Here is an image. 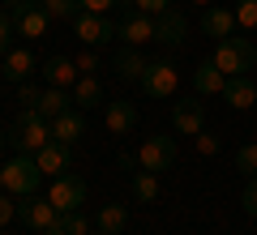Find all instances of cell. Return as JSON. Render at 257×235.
Wrapping results in <instances>:
<instances>
[{
  "mask_svg": "<svg viewBox=\"0 0 257 235\" xmlns=\"http://www.w3.org/2000/svg\"><path fill=\"white\" fill-rule=\"evenodd\" d=\"M94 222H99V231H107V235H120V231L128 226V209L111 201V205H103V209H99V218H94Z\"/></svg>",
  "mask_w": 257,
  "mask_h": 235,
  "instance_id": "25",
  "label": "cell"
},
{
  "mask_svg": "<svg viewBox=\"0 0 257 235\" xmlns=\"http://www.w3.org/2000/svg\"><path fill=\"white\" fill-rule=\"evenodd\" d=\"M39 184H43V171H39L35 154H18L5 163V192L9 197H35Z\"/></svg>",
  "mask_w": 257,
  "mask_h": 235,
  "instance_id": "3",
  "label": "cell"
},
{
  "mask_svg": "<svg viewBox=\"0 0 257 235\" xmlns=\"http://www.w3.org/2000/svg\"><path fill=\"white\" fill-rule=\"evenodd\" d=\"M60 222H64V231H69V235H90V231H94L90 218H86L82 209H73V214H60Z\"/></svg>",
  "mask_w": 257,
  "mask_h": 235,
  "instance_id": "28",
  "label": "cell"
},
{
  "mask_svg": "<svg viewBox=\"0 0 257 235\" xmlns=\"http://www.w3.org/2000/svg\"><path fill=\"white\" fill-rule=\"evenodd\" d=\"M73 103H77V111H90V107H103V86H99V77L94 73H82L77 77V86L73 90Z\"/></svg>",
  "mask_w": 257,
  "mask_h": 235,
  "instance_id": "23",
  "label": "cell"
},
{
  "mask_svg": "<svg viewBox=\"0 0 257 235\" xmlns=\"http://www.w3.org/2000/svg\"><path fill=\"white\" fill-rule=\"evenodd\" d=\"M193 5H197V9H210V5H214V0H193Z\"/></svg>",
  "mask_w": 257,
  "mask_h": 235,
  "instance_id": "40",
  "label": "cell"
},
{
  "mask_svg": "<svg viewBox=\"0 0 257 235\" xmlns=\"http://www.w3.org/2000/svg\"><path fill=\"white\" fill-rule=\"evenodd\" d=\"M103 124H107L111 137H128L133 128H138V107H133L128 99H111V103H103Z\"/></svg>",
  "mask_w": 257,
  "mask_h": 235,
  "instance_id": "13",
  "label": "cell"
},
{
  "mask_svg": "<svg viewBox=\"0 0 257 235\" xmlns=\"http://www.w3.org/2000/svg\"><path fill=\"white\" fill-rule=\"evenodd\" d=\"M18 218H22L26 226H35V231H47V226H56V222H60V209H56L47 197H22Z\"/></svg>",
  "mask_w": 257,
  "mask_h": 235,
  "instance_id": "10",
  "label": "cell"
},
{
  "mask_svg": "<svg viewBox=\"0 0 257 235\" xmlns=\"http://www.w3.org/2000/svg\"><path fill=\"white\" fill-rule=\"evenodd\" d=\"M146 56L138 52V47H120L116 56H111V69H116V77H124V82H142L146 77Z\"/></svg>",
  "mask_w": 257,
  "mask_h": 235,
  "instance_id": "19",
  "label": "cell"
},
{
  "mask_svg": "<svg viewBox=\"0 0 257 235\" xmlns=\"http://www.w3.org/2000/svg\"><path fill=\"white\" fill-rule=\"evenodd\" d=\"M18 5H22V0H0V9H5V13H13Z\"/></svg>",
  "mask_w": 257,
  "mask_h": 235,
  "instance_id": "39",
  "label": "cell"
},
{
  "mask_svg": "<svg viewBox=\"0 0 257 235\" xmlns=\"http://www.w3.org/2000/svg\"><path fill=\"white\" fill-rule=\"evenodd\" d=\"M9 35H18V30H13V18L5 9H0V56L9 52Z\"/></svg>",
  "mask_w": 257,
  "mask_h": 235,
  "instance_id": "33",
  "label": "cell"
},
{
  "mask_svg": "<svg viewBox=\"0 0 257 235\" xmlns=\"http://www.w3.org/2000/svg\"><path fill=\"white\" fill-rule=\"evenodd\" d=\"M39 5L47 9V18H52V22H73V13L82 9L77 0H39Z\"/></svg>",
  "mask_w": 257,
  "mask_h": 235,
  "instance_id": "26",
  "label": "cell"
},
{
  "mask_svg": "<svg viewBox=\"0 0 257 235\" xmlns=\"http://www.w3.org/2000/svg\"><path fill=\"white\" fill-rule=\"evenodd\" d=\"M77 64L69 60V56H52V60H43V86H60V90H73L77 86Z\"/></svg>",
  "mask_w": 257,
  "mask_h": 235,
  "instance_id": "17",
  "label": "cell"
},
{
  "mask_svg": "<svg viewBox=\"0 0 257 235\" xmlns=\"http://www.w3.org/2000/svg\"><path fill=\"white\" fill-rule=\"evenodd\" d=\"M86 137V120H82V111H60V116L52 120V141H60V145H69V150H73L77 141H82Z\"/></svg>",
  "mask_w": 257,
  "mask_h": 235,
  "instance_id": "15",
  "label": "cell"
},
{
  "mask_svg": "<svg viewBox=\"0 0 257 235\" xmlns=\"http://www.w3.org/2000/svg\"><path fill=\"white\" fill-rule=\"evenodd\" d=\"M202 30L210 39H231V35H236V9H223V5L202 9Z\"/></svg>",
  "mask_w": 257,
  "mask_h": 235,
  "instance_id": "18",
  "label": "cell"
},
{
  "mask_svg": "<svg viewBox=\"0 0 257 235\" xmlns=\"http://www.w3.org/2000/svg\"><path fill=\"white\" fill-rule=\"evenodd\" d=\"M0 77H5V73H0Z\"/></svg>",
  "mask_w": 257,
  "mask_h": 235,
  "instance_id": "44",
  "label": "cell"
},
{
  "mask_svg": "<svg viewBox=\"0 0 257 235\" xmlns=\"http://www.w3.org/2000/svg\"><path fill=\"white\" fill-rule=\"evenodd\" d=\"M39 90H43V86L22 82V86H18V103H22V107H35V103H39Z\"/></svg>",
  "mask_w": 257,
  "mask_h": 235,
  "instance_id": "34",
  "label": "cell"
},
{
  "mask_svg": "<svg viewBox=\"0 0 257 235\" xmlns=\"http://www.w3.org/2000/svg\"><path fill=\"white\" fill-rule=\"evenodd\" d=\"M13 214H18V205H13V201H9V192H0V226L9 222Z\"/></svg>",
  "mask_w": 257,
  "mask_h": 235,
  "instance_id": "37",
  "label": "cell"
},
{
  "mask_svg": "<svg viewBox=\"0 0 257 235\" xmlns=\"http://www.w3.org/2000/svg\"><path fill=\"white\" fill-rule=\"evenodd\" d=\"M176 137H167V133H150L146 141L138 145V167H146V171H172L176 167Z\"/></svg>",
  "mask_w": 257,
  "mask_h": 235,
  "instance_id": "4",
  "label": "cell"
},
{
  "mask_svg": "<svg viewBox=\"0 0 257 235\" xmlns=\"http://www.w3.org/2000/svg\"><path fill=\"white\" fill-rule=\"evenodd\" d=\"M236 26L257 30V0H236Z\"/></svg>",
  "mask_w": 257,
  "mask_h": 235,
  "instance_id": "29",
  "label": "cell"
},
{
  "mask_svg": "<svg viewBox=\"0 0 257 235\" xmlns=\"http://www.w3.org/2000/svg\"><path fill=\"white\" fill-rule=\"evenodd\" d=\"M223 99H227L231 111H248L257 103V86L253 77H227V90H223Z\"/></svg>",
  "mask_w": 257,
  "mask_h": 235,
  "instance_id": "21",
  "label": "cell"
},
{
  "mask_svg": "<svg viewBox=\"0 0 257 235\" xmlns=\"http://www.w3.org/2000/svg\"><path fill=\"white\" fill-rule=\"evenodd\" d=\"M138 86L146 90V99H172V94L180 90V69H176L172 60H150L146 77H142Z\"/></svg>",
  "mask_w": 257,
  "mask_h": 235,
  "instance_id": "6",
  "label": "cell"
},
{
  "mask_svg": "<svg viewBox=\"0 0 257 235\" xmlns=\"http://www.w3.org/2000/svg\"><path fill=\"white\" fill-rule=\"evenodd\" d=\"M69 154H73L69 145H60V141H47L43 150L35 154V163H39V171H43V175H52V180H56V175H64V171H69Z\"/></svg>",
  "mask_w": 257,
  "mask_h": 235,
  "instance_id": "20",
  "label": "cell"
},
{
  "mask_svg": "<svg viewBox=\"0 0 257 235\" xmlns=\"http://www.w3.org/2000/svg\"><path fill=\"white\" fill-rule=\"evenodd\" d=\"M184 39H189V18H184L180 9H167L155 18V43L163 47H184Z\"/></svg>",
  "mask_w": 257,
  "mask_h": 235,
  "instance_id": "11",
  "label": "cell"
},
{
  "mask_svg": "<svg viewBox=\"0 0 257 235\" xmlns=\"http://www.w3.org/2000/svg\"><path fill=\"white\" fill-rule=\"evenodd\" d=\"M69 26H73V35L82 39L86 47H103V43H111V39H116V22L103 18V13H90V9H77Z\"/></svg>",
  "mask_w": 257,
  "mask_h": 235,
  "instance_id": "5",
  "label": "cell"
},
{
  "mask_svg": "<svg viewBox=\"0 0 257 235\" xmlns=\"http://www.w3.org/2000/svg\"><path fill=\"white\" fill-rule=\"evenodd\" d=\"M43 235H69V231H64V222H56V226H47Z\"/></svg>",
  "mask_w": 257,
  "mask_h": 235,
  "instance_id": "38",
  "label": "cell"
},
{
  "mask_svg": "<svg viewBox=\"0 0 257 235\" xmlns=\"http://www.w3.org/2000/svg\"><path fill=\"white\" fill-rule=\"evenodd\" d=\"M172 128L180 137H197L206 128V103H202V94H193V99H180L172 107Z\"/></svg>",
  "mask_w": 257,
  "mask_h": 235,
  "instance_id": "9",
  "label": "cell"
},
{
  "mask_svg": "<svg viewBox=\"0 0 257 235\" xmlns=\"http://www.w3.org/2000/svg\"><path fill=\"white\" fill-rule=\"evenodd\" d=\"M82 9H90V13H103V18H111V9H116L120 0H77Z\"/></svg>",
  "mask_w": 257,
  "mask_h": 235,
  "instance_id": "35",
  "label": "cell"
},
{
  "mask_svg": "<svg viewBox=\"0 0 257 235\" xmlns=\"http://www.w3.org/2000/svg\"><path fill=\"white\" fill-rule=\"evenodd\" d=\"M240 205H244V214H248V218H257V175H248L244 192H240Z\"/></svg>",
  "mask_w": 257,
  "mask_h": 235,
  "instance_id": "31",
  "label": "cell"
},
{
  "mask_svg": "<svg viewBox=\"0 0 257 235\" xmlns=\"http://www.w3.org/2000/svg\"><path fill=\"white\" fill-rule=\"evenodd\" d=\"M214 64H219L227 77H248V69L257 64V43H248V39L231 35V39H219L214 43Z\"/></svg>",
  "mask_w": 257,
  "mask_h": 235,
  "instance_id": "2",
  "label": "cell"
},
{
  "mask_svg": "<svg viewBox=\"0 0 257 235\" xmlns=\"http://www.w3.org/2000/svg\"><path fill=\"white\" fill-rule=\"evenodd\" d=\"M128 5H133V13H146V18H159L172 9V0H128Z\"/></svg>",
  "mask_w": 257,
  "mask_h": 235,
  "instance_id": "30",
  "label": "cell"
},
{
  "mask_svg": "<svg viewBox=\"0 0 257 235\" xmlns=\"http://www.w3.org/2000/svg\"><path fill=\"white\" fill-rule=\"evenodd\" d=\"M90 235H107V231H99V226H94V231H90Z\"/></svg>",
  "mask_w": 257,
  "mask_h": 235,
  "instance_id": "42",
  "label": "cell"
},
{
  "mask_svg": "<svg viewBox=\"0 0 257 235\" xmlns=\"http://www.w3.org/2000/svg\"><path fill=\"white\" fill-rule=\"evenodd\" d=\"M47 201H52L60 214H73V209H82V201H86V180L82 175H56L52 180V188H47Z\"/></svg>",
  "mask_w": 257,
  "mask_h": 235,
  "instance_id": "8",
  "label": "cell"
},
{
  "mask_svg": "<svg viewBox=\"0 0 257 235\" xmlns=\"http://www.w3.org/2000/svg\"><path fill=\"white\" fill-rule=\"evenodd\" d=\"M35 69H39V60H35V52H30V47H9V52L0 56V73H5L13 86H22Z\"/></svg>",
  "mask_w": 257,
  "mask_h": 235,
  "instance_id": "14",
  "label": "cell"
},
{
  "mask_svg": "<svg viewBox=\"0 0 257 235\" xmlns=\"http://www.w3.org/2000/svg\"><path fill=\"white\" fill-rule=\"evenodd\" d=\"M9 18H13V30H18L26 43L43 39V35H47V26H52V18H47V9L39 5V0H22V5L9 13Z\"/></svg>",
  "mask_w": 257,
  "mask_h": 235,
  "instance_id": "7",
  "label": "cell"
},
{
  "mask_svg": "<svg viewBox=\"0 0 257 235\" xmlns=\"http://www.w3.org/2000/svg\"><path fill=\"white\" fill-rule=\"evenodd\" d=\"M0 145H5V133H0Z\"/></svg>",
  "mask_w": 257,
  "mask_h": 235,
  "instance_id": "43",
  "label": "cell"
},
{
  "mask_svg": "<svg viewBox=\"0 0 257 235\" xmlns=\"http://www.w3.org/2000/svg\"><path fill=\"white\" fill-rule=\"evenodd\" d=\"M116 39L124 47H146L155 43V18H146V13H128L124 22H116Z\"/></svg>",
  "mask_w": 257,
  "mask_h": 235,
  "instance_id": "12",
  "label": "cell"
},
{
  "mask_svg": "<svg viewBox=\"0 0 257 235\" xmlns=\"http://www.w3.org/2000/svg\"><path fill=\"white\" fill-rule=\"evenodd\" d=\"M193 145H197V154H202V158H210V154H219V137H214V133H206V128H202L197 137H193Z\"/></svg>",
  "mask_w": 257,
  "mask_h": 235,
  "instance_id": "32",
  "label": "cell"
},
{
  "mask_svg": "<svg viewBox=\"0 0 257 235\" xmlns=\"http://www.w3.org/2000/svg\"><path fill=\"white\" fill-rule=\"evenodd\" d=\"M9 141L18 145V154H39L47 141H52V120H43L35 107H22L18 120H13Z\"/></svg>",
  "mask_w": 257,
  "mask_h": 235,
  "instance_id": "1",
  "label": "cell"
},
{
  "mask_svg": "<svg viewBox=\"0 0 257 235\" xmlns=\"http://www.w3.org/2000/svg\"><path fill=\"white\" fill-rule=\"evenodd\" d=\"M77 73H99V56H94V52H77Z\"/></svg>",
  "mask_w": 257,
  "mask_h": 235,
  "instance_id": "36",
  "label": "cell"
},
{
  "mask_svg": "<svg viewBox=\"0 0 257 235\" xmlns=\"http://www.w3.org/2000/svg\"><path fill=\"white\" fill-rule=\"evenodd\" d=\"M0 192H5V167H0Z\"/></svg>",
  "mask_w": 257,
  "mask_h": 235,
  "instance_id": "41",
  "label": "cell"
},
{
  "mask_svg": "<svg viewBox=\"0 0 257 235\" xmlns=\"http://www.w3.org/2000/svg\"><path fill=\"white\" fill-rule=\"evenodd\" d=\"M193 90L202 94V99H210V94H223V90H227V73H223L214 60H202L197 69H193Z\"/></svg>",
  "mask_w": 257,
  "mask_h": 235,
  "instance_id": "16",
  "label": "cell"
},
{
  "mask_svg": "<svg viewBox=\"0 0 257 235\" xmlns=\"http://www.w3.org/2000/svg\"><path fill=\"white\" fill-rule=\"evenodd\" d=\"M133 201H138V205H155L159 201V175L155 171H146V167L133 171Z\"/></svg>",
  "mask_w": 257,
  "mask_h": 235,
  "instance_id": "24",
  "label": "cell"
},
{
  "mask_svg": "<svg viewBox=\"0 0 257 235\" xmlns=\"http://www.w3.org/2000/svg\"><path fill=\"white\" fill-rule=\"evenodd\" d=\"M236 167L244 171V180H248V175H257V141H244L236 150Z\"/></svg>",
  "mask_w": 257,
  "mask_h": 235,
  "instance_id": "27",
  "label": "cell"
},
{
  "mask_svg": "<svg viewBox=\"0 0 257 235\" xmlns=\"http://www.w3.org/2000/svg\"><path fill=\"white\" fill-rule=\"evenodd\" d=\"M69 103H73V94H69V90H60V86H43V90H39L35 111H39L43 120H56L60 111H69Z\"/></svg>",
  "mask_w": 257,
  "mask_h": 235,
  "instance_id": "22",
  "label": "cell"
}]
</instances>
